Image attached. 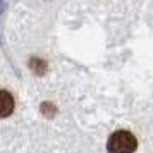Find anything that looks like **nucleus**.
Returning a JSON list of instances; mask_svg holds the SVG:
<instances>
[{
    "mask_svg": "<svg viewBox=\"0 0 153 153\" xmlns=\"http://www.w3.org/2000/svg\"><path fill=\"white\" fill-rule=\"evenodd\" d=\"M136 146H138V141L131 132L117 131L108 138L107 150H108V153H134Z\"/></svg>",
    "mask_w": 153,
    "mask_h": 153,
    "instance_id": "f257e3e1",
    "label": "nucleus"
},
{
    "mask_svg": "<svg viewBox=\"0 0 153 153\" xmlns=\"http://www.w3.org/2000/svg\"><path fill=\"white\" fill-rule=\"evenodd\" d=\"M14 110V98L9 91L0 90V117H7Z\"/></svg>",
    "mask_w": 153,
    "mask_h": 153,
    "instance_id": "f03ea898",
    "label": "nucleus"
},
{
    "mask_svg": "<svg viewBox=\"0 0 153 153\" xmlns=\"http://www.w3.org/2000/svg\"><path fill=\"white\" fill-rule=\"evenodd\" d=\"M2 10H4V2L0 0V14H2Z\"/></svg>",
    "mask_w": 153,
    "mask_h": 153,
    "instance_id": "7ed1b4c3",
    "label": "nucleus"
}]
</instances>
